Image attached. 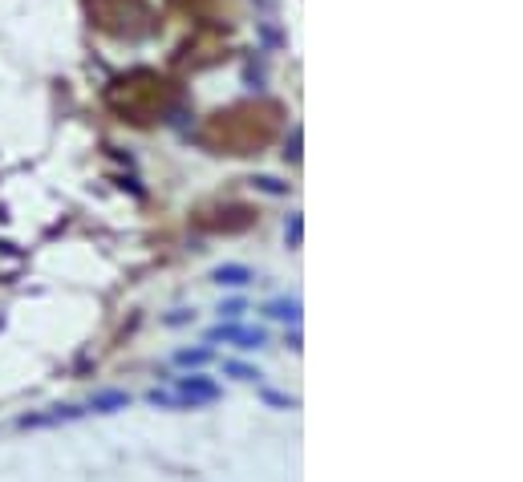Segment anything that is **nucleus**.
<instances>
[{"label": "nucleus", "mask_w": 523, "mask_h": 482, "mask_svg": "<svg viewBox=\"0 0 523 482\" xmlns=\"http://www.w3.org/2000/svg\"><path fill=\"white\" fill-rule=\"evenodd\" d=\"M130 405V393H122V389H106V393H98V397H90V405H85V414L94 409V414H114V409H126Z\"/></svg>", "instance_id": "7ed1b4c3"}, {"label": "nucleus", "mask_w": 523, "mask_h": 482, "mask_svg": "<svg viewBox=\"0 0 523 482\" xmlns=\"http://www.w3.org/2000/svg\"><path fill=\"white\" fill-rule=\"evenodd\" d=\"M207 361H211V349H183V353H175V365H191V369L207 365Z\"/></svg>", "instance_id": "423d86ee"}, {"label": "nucleus", "mask_w": 523, "mask_h": 482, "mask_svg": "<svg viewBox=\"0 0 523 482\" xmlns=\"http://www.w3.org/2000/svg\"><path fill=\"white\" fill-rule=\"evenodd\" d=\"M211 280L223 284V288H244V284H252V272H247L244 264H223V268L211 272Z\"/></svg>", "instance_id": "20e7f679"}, {"label": "nucleus", "mask_w": 523, "mask_h": 482, "mask_svg": "<svg viewBox=\"0 0 523 482\" xmlns=\"http://www.w3.org/2000/svg\"><path fill=\"white\" fill-rule=\"evenodd\" d=\"M223 373H228V377H235V381H260V369L240 365V361H223Z\"/></svg>", "instance_id": "0eeeda50"}, {"label": "nucleus", "mask_w": 523, "mask_h": 482, "mask_svg": "<svg viewBox=\"0 0 523 482\" xmlns=\"http://www.w3.org/2000/svg\"><path fill=\"white\" fill-rule=\"evenodd\" d=\"M264 402L268 405H280V409H293V397H284V393H272V389H264Z\"/></svg>", "instance_id": "6e6552de"}, {"label": "nucleus", "mask_w": 523, "mask_h": 482, "mask_svg": "<svg viewBox=\"0 0 523 482\" xmlns=\"http://www.w3.org/2000/svg\"><path fill=\"white\" fill-rule=\"evenodd\" d=\"M207 340H223V345H235V349H260L268 333L264 328H244V324H215Z\"/></svg>", "instance_id": "f03ea898"}, {"label": "nucleus", "mask_w": 523, "mask_h": 482, "mask_svg": "<svg viewBox=\"0 0 523 482\" xmlns=\"http://www.w3.org/2000/svg\"><path fill=\"white\" fill-rule=\"evenodd\" d=\"M272 321H284V324H300V304L296 300H272V304L264 308Z\"/></svg>", "instance_id": "39448f33"}, {"label": "nucleus", "mask_w": 523, "mask_h": 482, "mask_svg": "<svg viewBox=\"0 0 523 482\" xmlns=\"http://www.w3.org/2000/svg\"><path fill=\"white\" fill-rule=\"evenodd\" d=\"M219 316H228V321L244 316V300H231V304H223V308H219Z\"/></svg>", "instance_id": "1a4fd4ad"}, {"label": "nucleus", "mask_w": 523, "mask_h": 482, "mask_svg": "<svg viewBox=\"0 0 523 482\" xmlns=\"http://www.w3.org/2000/svg\"><path fill=\"white\" fill-rule=\"evenodd\" d=\"M219 397V385L215 381H207V377H179L175 381V389L166 393V389H154L147 402L150 405H207V402H215Z\"/></svg>", "instance_id": "f257e3e1"}]
</instances>
